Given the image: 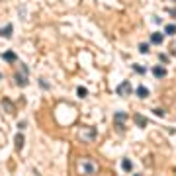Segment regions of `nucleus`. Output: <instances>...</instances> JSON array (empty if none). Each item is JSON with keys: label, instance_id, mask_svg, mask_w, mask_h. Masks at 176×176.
Returning a JSON list of instances; mask_svg holds the SVG:
<instances>
[{"label": "nucleus", "instance_id": "7ed1b4c3", "mask_svg": "<svg viewBox=\"0 0 176 176\" xmlns=\"http://www.w3.org/2000/svg\"><path fill=\"white\" fill-rule=\"evenodd\" d=\"M26 74H28V67L22 65L20 67V73L16 74V82H18V86H26V84H28V76H26Z\"/></svg>", "mask_w": 176, "mask_h": 176}, {"label": "nucleus", "instance_id": "20e7f679", "mask_svg": "<svg viewBox=\"0 0 176 176\" xmlns=\"http://www.w3.org/2000/svg\"><path fill=\"white\" fill-rule=\"evenodd\" d=\"M131 92V84L129 82H121L120 86H117V94L120 96H125V94H129Z\"/></svg>", "mask_w": 176, "mask_h": 176}, {"label": "nucleus", "instance_id": "dca6fc26", "mask_svg": "<svg viewBox=\"0 0 176 176\" xmlns=\"http://www.w3.org/2000/svg\"><path fill=\"white\" fill-rule=\"evenodd\" d=\"M78 94H80V98H84V96H86V88L80 86V88H78Z\"/></svg>", "mask_w": 176, "mask_h": 176}, {"label": "nucleus", "instance_id": "2eb2a0df", "mask_svg": "<svg viewBox=\"0 0 176 176\" xmlns=\"http://www.w3.org/2000/svg\"><path fill=\"white\" fill-rule=\"evenodd\" d=\"M139 51H141V53H149V45H147V43L139 45Z\"/></svg>", "mask_w": 176, "mask_h": 176}, {"label": "nucleus", "instance_id": "0eeeda50", "mask_svg": "<svg viewBox=\"0 0 176 176\" xmlns=\"http://www.w3.org/2000/svg\"><path fill=\"white\" fill-rule=\"evenodd\" d=\"M0 35H2V37H10V35H12V23H8L6 28L0 29Z\"/></svg>", "mask_w": 176, "mask_h": 176}, {"label": "nucleus", "instance_id": "9b49d317", "mask_svg": "<svg viewBox=\"0 0 176 176\" xmlns=\"http://www.w3.org/2000/svg\"><path fill=\"white\" fill-rule=\"evenodd\" d=\"M137 96H139V98H147L149 96V90L145 86H139V88H137Z\"/></svg>", "mask_w": 176, "mask_h": 176}, {"label": "nucleus", "instance_id": "4468645a", "mask_svg": "<svg viewBox=\"0 0 176 176\" xmlns=\"http://www.w3.org/2000/svg\"><path fill=\"white\" fill-rule=\"evenodd\" d=\"M116 121H117V123L125 121V114H116Z\"/></svg>", "mask_w": 176, "mask_h": 176}, {"label": "nucleus", "instance_id": "f03ea898", "mask_svg": "<svg viewBox=\"0 0 176 176\" xmlns=\"http://www.w3.org/2000/svg\"><path fill=\"white\" fill-rule=\"evenodd\" d=\"M80 170L86 172V174H94V172L98 170V164L94 161H82L80 162Z\"/></svg>", "mask_w": 176, "mask_h": 176}, {"label": "nucleus", "instance_id": "aec40b11", "mask_svg": "<svg viewBox=\"0 0 176 176\" xmlns=\"http://www.w3.org/2000/svg\"><path fill=\"white\" fill-rule=\"evenodd\" d=\"M0 76H2V74H0Z\"/></svg>", "mask_w": 176, "mask_h": 176}, {"label": "nucleus", "instance_id": "6ab92c4d", "mask_svg": "<svg viewBox=\"0 0 176 176\" xmlns=\"http://www.w3.org/2000/svg\"><path fill=\"white\" fill-rule=\"evenodd\" d=\"M170 16H174V18H176V8H172V10H170Z\"/></svg>", "mask_w": 176, "mask_h": 176}, {"label": "nucleus", "instance_id": "f257e3e1", "mask_svg": "<svg viewBox=\"0 0 176 176\" xmlns=\"http://www.w3.org/2000/svg\"><path fill=\"white\" fill-rule=\"evenodd\" d=\"M78 137L88 143V141H92L94 137H96V129H94V127H82V129L78 131Z\"/></svg>", "mask_w": 176, "mask_h": 176}, {"label": "nucleus", "instance_id": "9d476101", "mask_svg": "<svg viewBox=\"0 0 176 176\" xmlns=\"http://www.w3.org/2000/svg\"><path fill=\"white\" fill-rule=\"evenodd\" d=\"M121 168H123V170H127V172H129L131 168H133V164H131L129 158H123V161H121Z\"/></svg>", "mask_w": 176, "mask_h": 176}, {"label": "nucleus", "instance_id": "f8f14e48", "mask_svg": "<svg viewBox=\"0 0 176 176\" xmlns=\"http://www.w3.org/2000/svg\"><path fill=\"white\" fill-rule=\"evenodd\" d=\"M22 147H23V135H22V133H18V135H16V149L20 151Z\"/></svg>", "mask_w": 176, "mask_h": 176}, {"label": "nucleus", "instance_id": "f3484780", "mask_svg": "<svg viewBox=\"0 0 176 176\" xmlns=\"http://www.w3.org/2000/svg\"><path fill=\"white\" fill-rule=\"evenodd\" d=\"M170 53H172V55H176V41L170 45Z\"/></svg>", "mask_w": 176, "mask_h": 176}, {"label": "nucleus", "instance_id": "39448f33", "mask_svg": "<svg viewBox=\"0 0 176 176\" xmlns=\"http://www.w3.org/2000/svg\"><path fill=\"white\" fill-rule=\"evenodd\" d=\"M4 61H8V63H16V61H18V57H16V53H12V51H6L4 55Z\"/></svg>", "mask_w": 176, "mask_h": 176}, {"label": "nucleus", "instance_id": "423d86ee", "mask_svg": "<svg viewBox=\"0 0 176 176\" xmlns=\"http://www.w3.org/2000/svg\"><path fill=\"white\" fill-rule=\"evenodd\" d=\"M151 43H155V45H158V43H162V33L155 32L153 35H151Z\"/></svg>", "mask_w": 176, "mask_h": 176}, {"label": "nucleus", "instance_id": "1a4fd4ad", "mask_svg": "<svg viewBox=\"0 0 176 176\" xmlns=\"http://www.w3.org/2000/svg\"><path fill=\"white\" fill-rule=\"evenodd\" d=\"M135 123L141 125V127H145V125H147V117H145V116H139V114H137V116H135Z\"/></svg>", "mask_w": 176, "mask_h": 176}, {"label": "nucleus", "instance_id": "6e6552de", "mask_svg": "<svg viewBox=\"0 0 176 176\" xmlns=\"http://www.w3.org/2000/svg\"><path fill=\"white\" fill-rule=\"evenodd\" d=\"M153 74H155V76H158V78H162V76L166 74V70L162 69V67H155V69H153Z\"/></svg>", "mask_w": 176, "mask_h": 176}, {"label": "nucleus", "instance_id": "a211bd4d", "mask_svg": "<svg viewBox=\"0 0 176 176\" xmlns=\"http://www.w3.org/2000/svg\"><path fill=\"white\" fill-rule=\"evenodd\" d=\"M133 69H135V70H137V73H145V69H143V67H137V65H135V67H133Z\"/></svg>", "mask_w": 176, "mask_h": 176}, {"label": "nucleus", "instance_id": "ddd939ff", "mask_svg": "<svg viewBox=\"0 0 176 176\" xmlns=\"http://www.w3.org/2000/svg\"><path fill=\"white\" fill-rule=\"evenodd\" d=\"M164 33H166V35H174L176 33V26H170V23H168L166 28H164Z\"/></svg>", "mask_w": 176, "mask_h": 176}]
</instances>
